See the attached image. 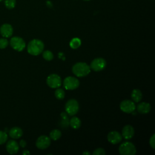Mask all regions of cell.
Returning a JSON list of instances; mask_svg holds the SVG:
<instances>
[{
  "label": "cell",
  "mask_w": 155,
  "mask_h": 155,
  "mask_svg": "<svg viewBox=\"0 0 155 155\" xmlns=\"http://www.w3.org/2000/svg\"><path fill=\"white\" fill-rule=\"evenodd\" d=\"M54 95L58 99L61 100V99H63L65 97V92L63 89L57 88V89L54 92Z\"/></svg>",
  "instance_id": "cell-21"
},
{
  "label": "cell",
  "mask_w": 155,
  "mask_h": 155,
  "mask_svg": "<svg viewBox=\"0 0 155 155\" xmlns=\"http://www.w3.org/2000/svg\"><path fill=\"white\" fill-rule=\"evenodd\" d=\"M69 125V120L68 118L66 119H62V120L60 122V125L62 128L67 127Z\"/></svg>",
  "instance_id": "cell-27"
},
{
  "label": "cell",
  "mask_w": 155,
  "mask_h": 155,
  "mask_svg": "<svg viewBox=\"0 0 155 155\" xmlns=\"http://www.w3.org/2000/svg\"><path fill=\"white\" fill-rule=\"evenodd\" d=\"M4 4L7 8L12 9L16 5V0H5Z\"/></svg>",
  "instance_id": "cell-23"
},
{
  "label": "cell",
  "mask_w": 155,
  "mask_h": 155,
  "mask_svg": "<svg viewBox=\"0 0 155 155\" xmlns=\"http://www.w3.org/2000/svg\"><path fill=\"white\" fill-rule=\"evenodd\" d=\"M91 68L90 66L85 62H79L73 65L72 67V71L77 77H84L90 73Z\"/></svg>",
  "instance_id": "cell-2"
},
{
  "label": "cell",
  "mask_w": 155,
  "mask_h": 155,
  "mask_svg": "<svg viewBox=\"0 0 155 155\" xmlns=\"http://www.w3.org/2000/svg\"><path fill=\"white\" fill-rule=\"evenodd\" d=\"M13 28L9 24H4L0 27V33L4 38H10L13 35Z\"/></svg>",
  "instance_id": "cell-12"
},
{
  "label": "cell",
  "mask_w": 155,
  "mask_h": 155,
  "mask_svg": "<svg viewBox=\"0 0 155 155\" xmlns=\"http://www.w3.org/2000/svg\"><path fill=\"white\" fill-rule=\"evenodd\" d=\"M120 109L124 113H131L136 109L134 102L131 100L125 99L122 101L120 104Z\"/></svg>",
  "instance_id": "cell-9"
},
{
  "label": "cell",
  "mask_w": 155,
  "mask_h": 155,
  "mask_svg": "<svg viewBox=\"0 0 155 155\" xmlns=\"http://www.w3.org/2000/svg\"><path fill=\"white\" fill-rule=\"evenodd\" d=\"M8 45V41L5 38H0V49L5 48Z\"/></svg>",
  "instance_id": "cell-25"
},
{
  "label": "cell",
  "mask_w": 155,
  "mask_h": 155,
  "mask_svg": "<svg viewBox=\"0 0 155 155\" xmlns=\"http://www.w3.org/2000/svg\"><path fill=\"white\" fill-rule=\"evenodd\" d=\"M22 134L23 131L22 129L18 127H14L8 131V134L10 137L14 139L20 138L22 136Z\"/></svg>",
  "instance_id": "cell-15"
},
{
  "label": "cell",
  "mask_w": 155,
  "mask_h": 155,
  "mask_svg": "<svg viewBox=\"0 0 155 155\" xmlns=\"http://www.w3.org/2000/svg\"><path fill=\"white\" fill-rule=\"evenodd\" d=\"M44 48L43 42L38 39H34L30 41L27 45L28 53L33 56H37L41 54Z\"/></svg>",
  "instance_id": "cell-1"
},
{
  "label": "cell",
  "mask_w": 155,
  "mask_h": 155,
  "mask_svg": "<svg viewBox=\"0 0 155 155\" xmlns=\"http://www.w3.org/2000/svg\"><path fill=\"white\" fill-rule=\"evenodd\" d=\"M84 1H90V0H84Z\"/></svg>",
  "instance_id": "cell-34"
},
{
  "label": "cell",
  "mask_w": 155,
  "mask_h": 155,
  "mask_svg": "<svg viewBox=\"0 0 155 155\" xmlns=\"http://www.w3.org/2000/svg\"><path fill=\"white\" fill-rule=\"evenodd\" d=\"M79 103L74 99L68 100L65 105V110L66 113L70 116L75 115L79 111Z\"/></svg>",
  "instance_id": "cell-4"
},
{
  "label": "cell",
  "mask_w": 155,
  "mask_h": 155,
  "mask_svg": "<svg viewBox=\"0 0 155 155\" xmlns=\"http://www.w3.org/2000/svg\"><path fill=\"white\" fill-rule=\"evenodd\" d=\"M7 134L5 131L0 130V145L5 143L7 140Z\"/></svg>",
  "instance_id": "cell-24"
},
{
  "label": "cell",
  "mask_w": 155,
  "mask_h": 155,
  "mask_svg": "<svg viewBox=\"0 0 155 155\" xmlns=\"http://www.w3.org/2000/svg\"><path fill=\"white\" fill-rule=\"evenodd\" d=\"M122 136L120 133L117 131H111L107 135L108 141L112 144H117L121 142Z\"/></svg>",
  "instance_id": "cell-11"
},
{
  "label": "cell",
  "mask_w": 155,
  "mask_h": 155,
  "mask_svg": "<svg viewBox=\"0 0 155 155\" xmlns=\"http://www.w3.org/2000/svg\"><path fill=\"white\" fill-rule=\"evenodd\" d=\"M30 154V153L27 150H25L22 151V154H24V155H28V154Z\"/></svg>",
  "instance_id": "cell-31"
},
{
  "label": "cell",
  "mask_w": 155,
  "mask_h": 155,
  "mask_svg": "<svg viewBox=\"0 0 155 155\" xmlns=\"http://www.w3.org/2000/svg\"><path fill=\"white\" fill-rule=\"evenodd\" d=\"M82 154H90V153L88 152V151H84L83 153H82Z\"/></svg>",
  "instance_id": "cell-32"
},
{
  "label": "cell",
  "mask_w": 155,
  "mask_h": 155,
  "mask_svg": "<svg viewBox=\"0 0 155 155\" xmlns=\"http://www.w3.org/2000/svg\"><path fill=\"white\" fill-rule=\"evenodd\" d=\"M106 65L107 62L104 58H97L91 61L90 67L94 71H100L104 70Z\"/></svg>",
  "instance_id": "cell-8"
},
{
  "label": "cell",
  "mask_w": 155,
  "mask_h": 155,
  "mask_svg": "<svg viewBox=\"0 0 155 155\" xmlns=\"http://www.w3.org/2000/svg\"><path fill=\"white\" fill-rule=\"evenodd\" d=\"M42 56L44 59L46 61H51L53 59V53L50 50H45L42 52Z\"/></svg>",
  "instance_id": "cell-22"
},
{
  "label": "cell",
  "mask_w": 155,
  "mask_h": 155,
  "mask_svg": "<svg viewBox=\"0 0 155 155\" xmlns=\"http://www.w3.org/2000/svg\"><path fill=\"white\" fill-rule=\"evenodd\" d=\"M10 46L15 50L18 51H22L25 47V42L24 40L19 36H14L10 41Z\"/></svg>",
  "instance_id": "cell-5"
},
{
  "label": "cell",
  "mask_w": 155,
  "mask_h": 155,
  "mask_svg": "<svg viewBox=\"0 0 155 155\" xmlns=\"http://www.w3.org/2000/svg\"><path fill=\"white\" fill-rule=\"evenodd\" d=\"M69 124L71 128H73L74 129H78L81 125V121L78 117L73 116L70 120Z\"/></svg>",
  "instance_id": "cell-18"
},
{
  "label": "cell",
  "mask_w": 155,
  "mask_h": 155,
  "mask_svg": "<svg viewBox=\"0 0 155 155\" xmlns=\"http://www.w3.org/2000/svg\"><path fill=\"white\" fill-rule=\"evenodd\" d=\"M26 145H27V142H26V141L25 140H20V142H19V145L21 147H22V148H24L25 146H26Z\"/></svg>",
  "instance_id": "cell-29"
},
{
  "label": "cell",
  "mask_w": 155,
  "mask_h": 155,
  "mask_svg": "<svg viewBox=\"0 0 155 155\" xmlns=\"http://www.w3.org/2000/svg\"><path fill=\"white\" fill-rule=\"evenodd\" d=\"M46 82L48 86L50 88H57L61 85L62 80L58 74H51L47 77Z\"/></svg>",
  "instance_id": "cell-7"
},
{
  "label": "cell",
  "mask_w": 155,
  "mask_h": 155,
  "mask_svg": "<svg viewBox=\"0 0 155 155\" xmlns=\"http://www.w3.org/2000/svg\"><path fill=\"white\" fill-rule=\"evenodd\" d=\"M134 134V130L130 125H125L122 130V136L127 140L131 139Z\"/></svg>",
  "instance_id": "cell-14"
},
{
  "label": "cell",
  "mask_w": 155,
  "mask_h": 155,
  "mask_svg": "<svg viewBox=\"0 0 155 155\" xmlns=\"http://www.w3.org/2000/svg\"><path fill=\"white\" fill-rule=\"evenodd\" d=\"M51 143L50 138L46 135L40 136L36 141V146L40 150L47 148Z\"/></svg>",
  "instance_id": "cell-10"
},
{
  "label": "cell",
  "mask_w": 155,
  "mask_h": 155,
  "mask_svg": "<svg viewBox=\"0 0 155 155\" xmlns=\"http://www.w3.org/2000/svg\"><path fill=\"white\" fill-rule=\"evenodd\" d=\"M119 152L121 155H134L136 153V148L133 143L126 141L120 145Z\"/></svg>",
  "instance_id": "cell-3"
},
{
  "label": "cell",
  "mask_w": 155,
  "mask_h": 155,
  "mask_svg": "<svg viewBox=\"0 0 155 155\" xmlns=\"http://www.w3.org/2000/svg\"><path fill=\"white\" fill-rule=\"evenodd\" d=\"M105 151L102 148H96L93 153V155H105Z\"/></svg>",
  "instance_id": "cell-26"
},
{
  "label": "cell",
  "mask_w": 155,
  "mask_h": 155,
  "mask_svg": "<svg viewBox=\"0 0 155 155\" xmlns=\"http://www.w3.org/2000/svg\"><path fill=\"white\" fill-rule=\"evenodd\" d=\"M63 85L66 90H74L79 87V81L75 77L67 76L64 79Z\"/></svg>",
  "instance_id": "cell-6"
},
{
  "label": "cell",
  "mask_w": 155,
  "mask_h": 155,
  "mask_svg": "<svg viewBox=\"0 0 155 155\" xmlns=\"http://www.w3.org/2000/svg\"><path fill=\"white\" fill-rule=\"evenodd\" d=\"M6 150L10 154H14L19 151V145L18 142L15 140H10L7 142Z\"/></svg>",
  "instance_id": "cell-13"
},
{
  "label": "cell",
  "mask_w": 155,
  "mask_h": 155,
  "mask_svg": "<svg viewBox=\"0 0 155 155\" xmlns=\"http://www.w3.org/2000/svg\"><path fill=\"white\" fill-rule=\"evenodd\" d=\"M62 133L58 129H54L50 133V138L53 140H56L61 137Z\"/></svg>",
  "instance_id": "cell-19"
},
{
  "label": "cell",
  "mask_w": 155,
  "mask_h": 155,
  "mask_svg": "<svg viewBox=\"0 0 155 155\" xmlns=\"http://www.w3.org/2000/svg\"><path fill=\"white\" fill-rule=\"evenodd\" d=\"M149 143L150 147L153 148L154 149L155 148V134H153L151 137L150 139V141H149Z\"/></svg>",
  "instance_id": "cell-28"
},
{
  "label": "cell",
  "mask_w": 155,
  "mask_h": 155,
  "mask_svg": "<svg viewBox=\"0 0 155 155\" xmlns=\"http://www.w3.org/2000/svg\"><path fill=\"white\" fill-rule=\"evenodd\" d=\"M81 40L78 38H74L71 40L70 42V46L71 48L73 49H76L81 45Z\"/></svg>",
  "instance_id": "cell-20"
},
{
  "label": "cell",
  "mask_w": 155,
  "mask_h": 155,
  "mask_svg": "<svg viewBox=\"0 0 155 155\" xmlns=\"http://www.w3.org/2000/svg\"><path fill=\"white\" fill-rule=\"evenodd\" d=\"M68 114L66 113V112H62L61 113V118L62 119H66V118H68Z\"/></svg>",
  "instance_id": "cell-30"
},
{
  "label": "cell",
  "mask_w": 155,
  "mask_h": 155,
  "mask_svg": "<svg viewBox=\"0 0 155 155\" xmlns=\"http://www.w3.org/2000/svg\"><path fill=\"white\" fill-rule=\"evenodd\" d=\"M3 0H0V2H1V1H2Z\"/></svg>",
  "instance_id": "cell-33"
},
{
  "label": "cell",
  "mask_w": 155,
  "mask_h": 155,
  "mask_svg": "<svg viewBox=\"0 0 155 155\" xmlns=\"http://www.w3.org/2000/svg\"><path fill=\"white\" fill-rule=\"evenodd\" d=\"M131 97L134 102H139L142 98V93L139 89H134L131 94Z\"/></svg>",
  "instance_id": "cell-17"
},
{
  "label": "cell",
  "mask_w": 155,
  "mask_h": 155,
  "mask_svg": "<svg viewBox=\"0 0 155 155\" xmlns=\"http://www.w3.org/2000/svg\"><path fill=\"white\" fill-rule=\"evenodd\" d=\"M151 105L149 103L143 102H140L137 105V110L139 113L142 114H147L150 111Z\"/></svg>",
  "instance_id": "cell-16"
}]
</instances>
